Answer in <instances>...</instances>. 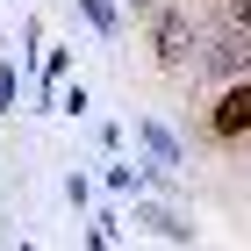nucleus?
Listing matches in <instances>:
<instances>
[{
  "mask_svg": "<svg viewBox=\"0 0 251 251\" xmlns=\"http://www.w3.org/2000/svg\"><path fill=\"white\" fill-rule=\"evenodd\" d=\"M194 65H201L215 86H223V79H244L251 72V29H244V22H223L215 36L194 43Z\"/></svg>",
  "mask_w": 251,
  "mask_h": 251,
  "instance_id": "f257e3e1",
  "label": "nucleus"
},
{
  "mask_svg": "<svg viewBox=\"0 0 251 251\" xmlns=\"http://www.w3.org/2000/svg\"><path fill=\"white\" fill-rule=\"evenodd\" d=\"M194 43H201V29H194L179 7H151V58L165 65V72L194 65Z\"/></svg>",
  "mask_w": 251,
  "mask_h": 251,
  "instance_id": "f03ea898",
  "label": "nucleus"
},
{
  "mask_svg": "<svg viewBox=\"0 0 251 251\" xmlns=\"http://www.w3.org/2000/svg\"><path fill=\"white\" fill-rule=\"evenodd\" d=\"M208 129L223 136V144L251 136V72L244 79H223V94H215V108H208Z\"/></svg>",
  "mask_w": 251,
  "mask_h": 251,
  "instance_id": "7ed1b4c3",
  "label": "nucleus"
},
{
  "mask_svg": "<svg viewBox=\"0 0 251 251\" xmlns=\"http://www.w3.org/2000/svg\"><path fill=\"white\" fill-rule=\"evenodd\" d=\"M144 151H151V173H179V165H187V151H179V136L165 129V122H144Z\"/></svg>",
  "mask_w": 251,
  "mask_h": 251,
  "instance_id": "20e7f679",
  "label": "nucleus"
},
{
  "mask_svg": "<svg viewBox=\"0 0 251 251\" xmlns=\"http://www.w3.org/2000/svg\"><path fill=\"white\" fill-rule=\"evenodd\" d=\"M144 230H151V237H165V244H187V237H194L173 208H144Z\"/></svg>",
  "mask_w": 251,
  "mask_h": 251,
  "instance_id": "39448f33",
  "label": "nucleus"
},
{
  "mask_svg": "<svg viewBox=\"0 0 251 251\" xmlns=\"http://www.w3.org/2000/svg\"><path fill=\"white\" fill-rule=\"evenodd\" d=\"M79 7H86V22H94L100 36H115V7H108V0H79Z\"/></svg>",
  "mask_w": 251,
  "mask_h": 251,
  "instance_id": "423d86ee",
  "label": "nucleus"
},
{
  "mask_svg": "<svg viewBox=\"0 0 251 251\" xmlns=\"http://www.w3.org/2000/svg\"><path fill=\"white\" fill-rule=\"evenodd\" d=\"M223 15H230V22H244V29H251V0H223Z\"/></svg>",
  "mask_w": 251,
  "mask_h": 251,
  "instance_id": "0eeeda50",
  "label": "nucleus"
},
{
  "mask_svg": "<svg viewBox=\"0 0 251 251\" xmlns=\"http://www.w3.org/2000/svg\"><path fill=\"white\" fill-rule=\"evenodd\" d=\"M122 7H158V0H122Z\"/></svg>",
  "mask_w": 251,
  "mask_h": 251,
  "instance_id": "6e6552de",
  "label": "nucleus"
}]
</instances>
